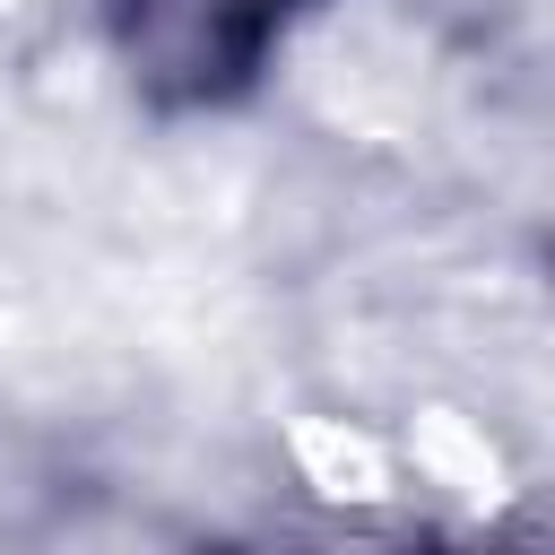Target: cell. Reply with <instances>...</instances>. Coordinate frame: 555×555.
I'll use <instances>...</instances> for the list:
<instances>
[{
  "label": "cell",
  "mask_w": 555,
  "mask_h": 555,
  "mask_svg": "<svg viewBox=\"0 0 555 555\" xmlns=\"http://www.w3.org/2000/svg\"><path fill=\"white\" fill-rule=\"evenodd\" d=\"M130 9H139L147 52L191 69V87H225L260 61V43L278 35V17L295 0H130Z\"/></svg>",
  "instance_id": "cell-1"
}]
</instances>
